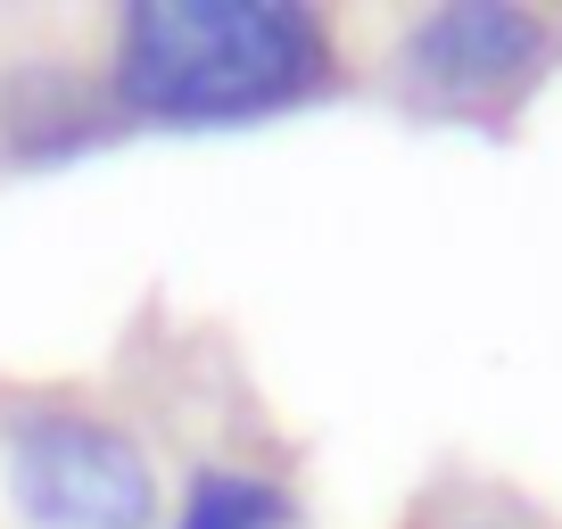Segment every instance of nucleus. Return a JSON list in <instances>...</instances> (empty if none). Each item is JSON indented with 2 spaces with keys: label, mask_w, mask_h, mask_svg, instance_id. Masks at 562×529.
<instances>
[{
  "label": "nucleus",
  "mask_w": 562,
  "mask_h": 529,
  "mask_svg": "<svg viewBox=\"0 0 562 529\" xmlns=\"http://www.w3.org/2000/svg\"><path fill=\"white\" fill-rule=\"evenodd\" d=\"M339 42L299 0H133L108 18L100 91L124 124H257L323 100Z\"/></svg>",
  "instance_id": "obj_1"
},
{
  "label": "nucleus",
  "mask_w": 562,
  "mask_h": 529,
  "mask_svg": "<svg viewBox=\"0 0 562 529\" xmlns=\"http://www.w3.org/2000/svg\"><path fill=\"white\" fill-rule=\"evenodd\" d=\"M554 67V25L513 0H447L397 34V83L422 108H513Z\"/></svg>",
  "instance_id": "obj_3"
},
{
  "label": "nucleus",
  "mask_w": 562,
  "mask_h": 529,
  "mask_svg": "<svg viewBox=\"0 0 562 529\" xmlns=\"http://www.w3.org/2000/svg\"><path fill=\"white\" fill-rule=\"evenodd\" d=\"M166 529H299V488L265 463H191Z\"/></svg>",
  "instance_id": "obj_4"
},
{
  "label": "nucleus",
  "mask_w": 562,
  "mask_h": 529,
  "mask_svg": "<svg viewBox=\"0 0 562 529\" xmlns=\"http://www.w3.org/2000/svg\"><path fill=\"white\" fill-rule=\"evenodd\" d=\"M0 496L18 529H166L149 439L75 397H25L0 414Z\"/></svg>",
  "instance_id": "obj_2"
}]
</instances>
